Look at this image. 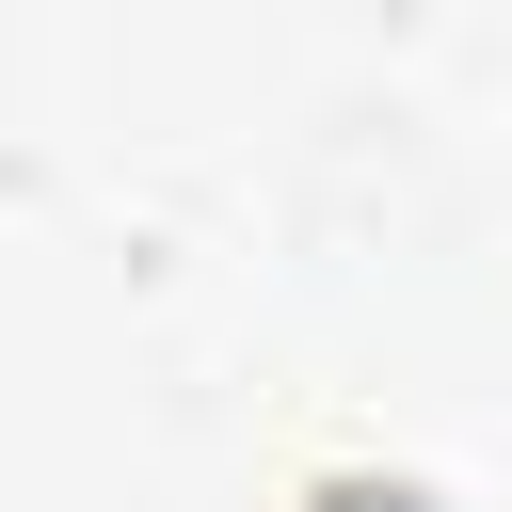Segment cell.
<instances>
[{
  "label": "cell",
  "instance_id": "6da1fadb",
  "mask_svg": "<svg viewBox=\"0 0 512 512\" xmlns=\"http://www.w3.org/2000/svg\"><path fill=\"white\" fill-rule=\"evenodd\" d=\"M320 512H432L416 480H320Z\"/></svg>",
  "mask_w": 512,
  "mask_h": 512
}]
</instances>
